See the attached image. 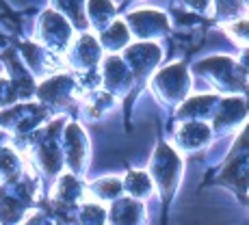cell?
<instances>
[{"mask_svg": "<svg viewBox=\"0 0 249 225\" xmlns=\"http://www.w3.org/2000/svg\"><path fill=\"white\" fill-rule=\"evenodd\" d=\"M126 186L132 190V195H137V197H139V195L150 193V180H147L143 173H139V171H130Z\"/></svg>", "mask_w": 249, "mask_h": 225, "instance_id": "obj_1", "label": "cell"}, {"mask_svg": "<svg viewBox=\"0 0 249 225\" xmlns=\"http://www.w3.org/2000/svg\"><path fill=\"white\" fill-rule=\"evenodd\" d=\"M145 17H150V13H145ZM130 20H135V22H141V17H139L137 13H135V16H130ZM152 20H154V22H162V20H165V17H162V16H159V13H152ZM143 24H145V31H147V26H150V22H143Z\"/></svg>", "mask_w": 249, "mask_h": 225, "instance_id": "obj_2", "label": "cell"}]
</instances>
